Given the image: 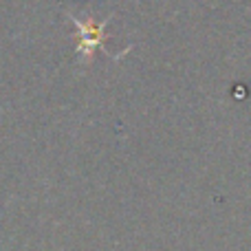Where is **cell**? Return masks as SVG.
<instances>
[{
  "instance_id": "1",
  "label": "cell",
  "mask_w": 251,
  "mask_h": 251,
  "mask_svg": "<svg viewBox=\"0 0 251 251\" xmlns=\"http://www.w3.org/2000/svg\"><path fill=\"white\" fill-rule=\"evenodd\" d=\"M69 20L77 26V53L82 55V60L86 64H91L93 57H95L97 49H104V40H106V25H108L113 18H106L104 22H95L93 18H86V20H79L75 16H69ZM106 51V49H104ZM108 53V51H106Z\"/></svg>"
}]
</instances>
